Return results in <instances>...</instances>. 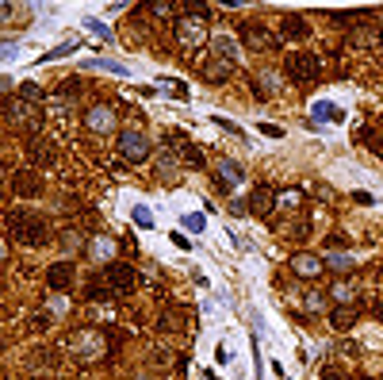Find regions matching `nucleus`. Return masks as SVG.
<instances>
[{"mask_svg": "<svg viewBox=\"0 0 383 380\" xmlns=\"http://www.w3.org/2000/svg\"><path fill=\"white\" fill-rule=\"evenodd\" d=\"M88 27H92V31H96V35H100V39H108V35H111V31H108V27H104V23H100V20H92V23H88Z\"/></svg>", "mask_w": 383, "mask_h": 380, "instance_id": "nucleus-40", "label": "nucleus"}, {"mask_svg": "<svg viewBox=\"0 0 383 380\" xmlns=\"http://www.w3.org/2000/svg\"><path fill=\"white\" fill-rule=\"evenodd\" d=\"M379 319H383V304H379Z\"/></svg>", "mask_w": 383, "mask_h": 380, "instance_id": "nucleus-46", "label": "nucleus"}, {"mask_svg": "<svg viewBox=\"0 0 383 380\" xmlns=\"http://www.w3.org/2000/svg\"><path fill=\"white\" fill-rule=\"evenodd\" d=\"M314 119H311V127L314 123H341V119H345V111L337 108V104H330V100H322V104H314Z\"/></svg>", "mask_w": 383, "mask_h": 380, "instance_id": "nucleus-18", "label": "nucleus"}, {"mask_svg": "<svg viewBox=\"0 0 383 380\" xmlns=\"http://www.w3.org/2000/svg\"><path fill=\"white\" fill-rule=\"evenodd\" d=\"M284 69H288V77H291V81H299V85H307V81H319V77H322V62L314 58L311 50H295V54H288Z\"/></svg>", "mask_w": 383, "mask_h": 380, "instance_id": "nucleus-2", "label": "nucleus"}, {"mask_svg": "<svg viewBox=\"0 0 383 380\" xmlns=\"http://www.w3.org/2000/svg\"><path fill=\"white\" fill-rule=\"evenodd\" d=\"M4 88H12V77H0V93H4Z\"/></svg>", "mask_w": 383, "mask_h": 380, "instance_id": "nucleus-44", "label": "nucleus"}, {"mask_svg": "<svg viewBox=\"0 0 383 380\" xmlns=\"http://www.w3.org/2000/svg\"><path fill=\"white\" fill-rule=\"evenodd\" d=\"M246 204H249V212H253V215H265V219H268V215H272V204H276V189H268V184H257V189L249 192Z\"/></svg>", "mask_w": 383, "mask_h": 380, "instance_id": "nucleus-13", "label": "nucleus"}, {"mask_svg": "<svg viewBox=\"0 0 383 380\" xmlns=\"http://www.w3.org/2000/svg\"><path fill=\"white\" fill-rule=\"evenodd\" d=\"M8 234L23 246H46L50 242V227L31 212H8Z\"/></svg>", "mask_w": 383, "mask_h": 380, "instance_id": "nucleus-1", "label": "nucleus"}, {"mask_svg": "<svg viewBox=\"0 0 383 380\" xmlns=\"http://www.w3.org/2000/svg\"><path fill=\"white\" fill-rule=\"evenodd\" d=\"M215 123H218V127H223V131H230V135H242V127H238V123H230V119H223V116H218V119H215Z\"/></svg>", "mask_w": 383, "mask_h": 380, "instance_id": "nucleus-37", "label": "nucleus"}, {"mask_svg": "<svg viewBox=\"0 0 383 380\" xmlns=\"http://www.w3.org/2000/svg\"><path fill=\"white\" fill-rule=\"evenodd\" d=\"M288 238L303 242V238H307V219H295V223H291V227H288Z\"/></svg>", "mask_w": 383, "mask_h": 380, "instance_id": "nucleus-31", "label": "nucleus"}, {"mask_svg": "<svg viewBox=\"0 0 383 380\" xmlns=\"http://www.w3.org/2000/svg\"><path fill=\"white\" fill-rule=\"evenodd\" d=\"M134 223H138V227H150V223H153V215L146 212V208H134Z\"/></svg>", "mask_w": 383, "mask_h": 380, "instance_id": "nucleus-34", "label": "nucleus"}, {"mask_svg": "<svg viewBox=\"0 0 383 380\" xmlns=\"http://www.w3.org/2000/svg\"><path fill=\"white\" fill-rule=\"evenodd\" d=\"M330 323H333V330H349L356 323V307H337V311L330 315Z\"/></svg>", "mask_w": 383, "mask_h": 380, "instance_id": "nucleus-22", "label": "nucleus"}, {"mask_svg": "<svg viewBox=\"0 0 383 380\" xmlns=\"http://www.w3.org/2000/svg\"><path fill=\"white\" fill-rule=\"evenodd\" d=\"M77 88H81L77 81H62V88H58V93H62V96H73V93H77Z\"/></svg>", "mask_w": 383, "mask_h": 380, "instance_id": "nucleus-38", "label": "nucleus"}, {"mask_svg": "<svg viewBox=\"0 0 383 380\" xmlns=\"http://www.w3.org/2000/svg\"><path fill=\"white\" fill-rule=\"evenodd\" d=\"M85 127H88V131H100V135L116 131V111L104 108V104H96V108L85 111Z\"/></svg>", "mask_w": 383, "mask_h": 380, "instance_id": "nucleus-11", "label": "nucleus"}, {"mask_svg": "<svg viewBox=\"0 0 383 380\" xmlns=\"http://www.w3.org/2000/svg\"><path fill=\"white\" fill-rule=\"evenodd\" d=\"M69 353L77 361H96L104 353V334L100 330H81V334L69 338Z\"/></svg>", "mask_w": 383, "mask_h": 380, "instance_id": "nucleus-4", "label": "nucleus"}, {"mask_svg": "<svg viewBox=\"0 0 383 380\" xmlns=\"http://www.w3.org/2000/svg\"><path fill=\"white\" fill-rule=\"evenodd\" d=\"M356 142H361L364 150H372V154L383 158V131H376V127H364V131L356 135Z\"/></svg>", "mask_w": 383, "mask_h": 380, "instance_id": "nucleus-20", "label": "nucleus"}, {"mask_svg": "<svg viewBox=\"0 0 383 380\" xmlns=\"http://www.w3.org/2000/svg\"><path fill=\"white\" fill-rule=\"evenodd\" d=\"M376 39H379L376 31H364L361 27V31H353V35H349V43H353V46H368V43H376Z\"/></svg>", "mask_w": 383, "mask_h": 380, "instance_id": "nucleus-27", "label": "nucleus"}, {"mask_svg": "<svg viewBox=\"0 0 383 380\" xmlns=\"http://www.w3.org/2000/svg\"><path fill=\"white\" fill-rule=\"evenodd\" d=\"M12 192L23 196V200L43 196V177H39L35 169H20V173H12Z\"/></svg>", "mask_w": 383, "mask_h": 380, "instance_id": "nucleus-7", "label": "nucleus"}, {"mask_svg": "<svg viewBox=\"0 0 383 380\" xmlns=\"http://www.w3.org/2000/svg\"><path fill=\"white\" fill-rule=\"evenodd\" d=\"M134 269L123 262H108V269H104V288H108V296H130L134 292Z\"/></svg>", "mask_w": 383, "mask_h": 380, "instance_id": "nucleus-3", "label": "nucleus"}, {"mask_svg": "<svg viewBox=\"0 0 383 380\" xmlns=\"http://www.w3.org/2000/svg\"><path fill=\"white\" fill-rule=\"evenodd\" d=\"M230 212H234V215H246V212H249V208H246V200H234V204H230Z\"/></svg>", "mask_w": 383, "mask_h": 380, "instance_id": "nucleus-42", "label": "nucleus"}, {"mask_svg": "<svg viewBox=\"0 0 383 380\" xmlns=\"http://www.w3.org/2000/svg\"><path fill=\"white\" fill-rule=\"evenodd\" d=\"M230 74H234V66H230V62H223V58H211V62H207V69H203V77L215 81V85L230 81Z\"/></svg>", "mask_w": 383, "mask_h": 380, "instance_id": "nucleus-19", "label": "nucleus"}, {"mask_svg": "<svg viewBox=\"0 0 383 380\" xmlns=\"http://www.w3.org/2000/svg\"><path fill=\"white\" fill-rule=\"evenodd\" d=\"M20 100H27V104H35V100H43V88L35 85V81H27V85L20 88Z\"/></svg>", "mask_w": 383, "mask_h": 380, "instance_id": "nucleus-26", "label": "nucleus"}, {"mask_svg": "<svg viewBox=\"0 0 383 380\" xmlns=\"http://www.w3.org/2000/svg\"><path fill=\"white\" fill-rule=\"evenodd\" d=\"M150 12H153V15H169V12H176V4H165V0H153V4H150Z\"/></svg>", "mask_w": 383, "mask_h": 380, "instance_id": "nucleus-32", "label": "nucleus"}, {"mask_svg": "<svg viewBox=\"0 0 383 380\" xmlns=\"http://www.w3.org/2000/svg\"><path fill=\"white\" fill-rule=\"evenodd\" d=\"M15 12V4H0V23H8V15Z\"/></svg>", "mask_w": 383, "mask_h": 380, "instance_id": "nucleus-43", "label": "nucleus"}, {"mask_svg": "<svg viewBox=\"0 0 383 380\" xmlns=\"http://www.w3.org/2000/svg\"><path fill=\"white\" fill-rule=\"evenodd\" d=\"M184 227H192V231H203V215H188V219H184Z\"/></svg>", "mask_w": 383, "mask_h": 380, "instance_id": "nucleus-39", "label": "nucleus"}, {"mask_svg": "<svg viewBox=\"0 0 383 380\" xmlns=\"http://www.w3.org/2000/svg\"><path fill=\"white\" fill-rule=\"evenodd\" d=\"M260 135H268V139H284V127H276V123H260Z\"/></svg>", "mask_w": 383, "mask_h": 380, "instance_id": "nucleus-33", "label": "nucleus"}, {"mask_svg": "<svg viewBox=\"0 0 383 380\" xmlns=\"http://www.w3.org/2000/svg\"><path fill=\"white\" fill-rule=\"evenodd\" d=\"M176 39H181L184 46H200V43H207V27H203V20L181 15V20H176Z\"/></svg>", "mask_w": 383, "mask_h": 380, "instance_id": "nucleus-10", "label": "nucleus"}, {"mask_svg": "<svg viewBox=\"0 0 383 380\" xmlns=\"http://www.w3.org/2000/svg\"><path fill=\"white\" fill-rule=\"evenodd\" d=\"M4 250H8V242H4V238H0V265H4Z\"/></svg>", "mask_w": 383, "mask_h": 380, "instance_id": "nucleus-45", "label": "nucleus"}, {"mask_svg": "<svg viewBox=\"0 0 383 380\" xmlns=\"http://www.w3.org/2000/svg\"><path fill=\"white\" fill-rule=\"evenodd\" d=\"M62 246H65V250H69V254H73V250H81V238H77V234H73V231H65Z\"/></svg>", "mask_w": 383, "mask_h": 380, "instance_id": "nucleus-35", "label": "nucleus"}, {"mask_svg": "<svg viewBox=\"0 0 383 380\" xmlns=\"http://www.w3.org/2000/svg\"><path fill=\"white\" fill-rule=\"evenodd\" d=\"M88 254H92V257H111V254H116V242L104 238V234H96V238L88 242Z\"/></svg>", "mask_w": 383, "mask_h": 380, "instance_id": "nucleus-23", "label": "nucleus"}, {"mask_svg": "<svg viewBox=\"0 0 383 380\" xmlns=\"http://www.w3.org/2000/svg\"><path fill=\"white\" fill-rule=\"evenodd\" d=\"M158 327L161 330H169V334H173V330H184L188 327V307H165V311L158 315Z\"/></svg>", "mask_w": 383, "mask_h": 380, "instance_id": "nucleus-15", "label": "nucleus"}, {"mask_svg": "<svg viewBox=\"0 0 383 380\" xmlns=\"http://www.w3.org/2000/svg\"><path fill=\"white\" fill-rule=\"evenodd\" d=\"M280 31H284V35H288V39H307V35H311V23H307L303 15L288 12V15H284V20H280Z\"/></svg>", "mask_w": 383, "mask_h": 380, "instance_id": "nucleus-17", "label": "nucleus"}, {"mask_svg": "<svg viewBox=\"0 0 383 380\" xmlns=\"http://www.w3.org/2000/svg\"><path fill=\"white\" fill-rule=\"evenodd\" d=\"M215 361H218V365H226V361H230V350H226V346H218V350H215Z\"/></svg>", "mask_w": 383, "mask_h": 380, "instance_id": "nucleus-41", "label": "nucleus"}, {"mask_svg": "<svg viewBox=\"0 0 383 380\" xmlns=\"http://www.w3.org/2000/svg\"><path fill=\"white\" fill-rule=\"evenodd\" d=\"M158 173H161V177H165V181H169V184H173V181H176V177H181V173H176V161H173V158H161V165H158Z\"/></svg>", "mask_w": 383, "mask_h": 380, "instance_id": "nucleus-28", "label": "nucleus"}, {"mask_svg": "<svg viewBox=\"0 0 383 380\" xmlns=\"http://www.w3.org/2000/svg\"><path fill=\"white\" fill-rule=\"evenodd\" d=\"M330 296H333V300H337L341 307H345V304H356V288H353V285H345V280H337Z\"/></svg>", "mask_w": 383, "mask_h": 380, "instance_id": "nucleus-25", "label": "nucleus"}, {"mask_svg": "<svg viewBox=\"0 0 383 380\" xmlns=\"http://www.w3.org/2000/svg\"><path fill=\"white\" fill-rule=\"evenodd\" d=\"M46 285H50L54 292H69L73 288V265L69 262H54L50 269H46Z\"/></svg>", "mask_w": 383, "mask_h": 380, "instance_id": "nucleus-14", "label": "nucleus"}, {"mask_svg": "<svg viewBox=\"0 0 383 380\" xmlns=\"http://www.w3.org/2000/svg\"><path fill=\"white\" fill-rule=\"evenodd\" d=\"M211 50H215V58H223V62H238V46H234V39H215L211 43Z\"/></svg>", "mask_w": 383, "mask_h": 380, "instance_id": "nucleus-21", "label": "nucleus"}, {"mask_svg": "<svg viewBox=\"0 0 383 380\" xmlns=\"http://www.w3.org/2000/svg\"><path fill=\"white\" fill-rule=\"evenodd\" d=\"M322 269H326V262H322L319 254H307V250H299V254L291 257V273H295V277H303V280L322 277Z\"/></svg>", "mask_w": 383, "mask_h": 380, "instance_id": "nucleus-9", "label": "nucleus"}, {"mask_svg": "<svg viewBox=\"0 0 383 380\" xmlns=\"http://www.w3.org/2000/svg\"><path fill=\"white\" fill-rule=\"evenodd\" d=\"M242 39H246V46H253V50H280L276 35H268L265 27H253V23H242Z\"/></svg>", "mask_w": 383, "mask_h": 380, "instance_id": "nucleus-12", "label": "nucleus"}, {"mask_svg": "<svg viewBox=\"0 0 383 380\" xmlns=\"http://www.w3.org/2000/svg\"><path fill=\"white\" fill-rule=\"evenodd\" d=\"M184 161H192V165H203V154L195 147H184Z\"/></svg>", "mask_w": 383, "mask_h": 380, "instance_id": "nucleus-36", "label": "nucleus"}, {"mask_svg": "<svg viewBox=\"0 0 383 380\" xmlns=\"http://www.w3.org/2000/svg\"><path fill=\"white\" fill-rule=\"evenodd\" d=\"M69 50H77V43H62V46H54L50 54H43V62H54V58H65Z\"/></svg>", "mask_w": 383, "mask_h": 380, "instance_id": "nucleus-30", "label": "nucleus"}, {"mask_svg": "<svg viewBox=\"0 0 383 380\" xmlns=\"http://www.w3.org/2000/svg\"><path fill=\"white\" fill-rule=\"evenodd\" d=\"M242 181H246V169H242L238 161L223 158V161H218V165H215V184H218V189H223V192H234V189H238Z\"/></svg>", "mask_w": 383, "mask_h": 380, "instance_id": "nucleus-8", "label": "nucleus"}, {"mask_svg": "<svg viewBox=\"0 0 383 380\" xmlns=\"http://www.w3.org/2000/svg\"><path fill=\"white\" fill-rule=\"evenodd\" d=\"M150 139H146L142 131H134V127H130V131H119V154H123L127 161H146L150 158Z\"/></svg>", "mask_w": 383, "mask_h": 380, "instance_id": "nucleus-5", "label": "nucleus"}, {"mask_svg": "<svg viewBox=\"0 0 383 380\" xmlns=\"http://www.w3.org/2000/svg\"><path fill=\"white\" fill-rule=\"evenodd\" d=\"M4 116L12 127H27V131H35L39 123H43V111H35L27 100H8L4 104Z\"/></svg>", "mask_w": 383, "mask_h": 380, "instance_id": "nucleus-6", "label": "nucleus"}, {"mask_svg": "<svg viewBox=\"0 0 383 380\" xmlns=\"http://www.w3.org/2000/svg\"><path fill=\"white\" fill-rule=\"evenodd\" d=\"M27 158L35 161V165L46 169V165H54V161H58V150H54L46 139H31V142H27Z\"/></svg>", "mask_w": 383, "mask_h": 380, "instance_id": "nucleus-16", "label": "nucleus"}, {"mask_svg": "<svg viewBox=\"0 0 383 380\" xmlns=\"http://www.w3.org/2000/svg\"><path fill=\"white\" fill-rule=\"evenodd\" d=\"M322 380H349L345 365H322Z\"/></svg>", "mask_w": 383, "mask_h": 380, "instance_id": "nucleus-29", "label": "nucleus"}, {"mask_svg": "<svg viewBox=\"0 0 383 380\" xmlns=\"http://www.w3.org/2000/svg\"><path fill=\"white\" fill-rule=\"evenodd\" d=\"M322 262H326V269H333V273H353V257H349V254H330V257H322Z\"/></svg>", "mask_w": 383, "mask_h": 380, "instance_id": "nucleus-24", "label": "nucleus"}]
</instances>
